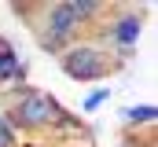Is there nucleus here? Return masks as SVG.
<instances>
[{
  "instance_id": "obj_1",
  "label": "nucleus",
  "mask_w": 158,
  "mask_h": 147,
  "mask_svg": "<svg viewBox=\"0 0 158 147\" xmlns=\"http://www.w3.org/2000/svg\"><path fill=\"white\" fill-rule=\"evenodd\" d=\"M63 70L74 81H99L107 74V59L96 48H74V52L63 55Z\"/></svg>"
},
{
  "instance_id": "obj_2",
  "label": "nucleus",
  "mask_w": 158,
  "mask_h": 147,
  "mask_svg": "<svg viewBox=\"0 0 158 147\" xmlns=\"http://www.w3.org/2000/svg\"><path fill=\"white\" fill-rule=\"evenodd\" d=\"M48 30H52V33H44V44H48V48H59L66 37L77 30V19H74L70 4H55V7L48 11Z\"/></svg>"
},
{
  "instance_id": "obj_3",
  "label": "nucleus",
  "mask_w": 158,
  "mask_h": 147,
  "mask_svg": "<svg viewBox=\"0 0 158 147\" xmlns=\"http://www.w3.org/2000/svg\"><path fill=\"white\" fill-rule=\"evenodd\" d=\"M15 118H19L22 125H44V121L55 118V103H52L48 96H40V92H30V96L19 103Z\"/></svg>"
},
{
  "instance_id": "obj_4",
  "label": "nucleus",
  "mask_w": 158,
  "mask_h": 147,
  "mask_svg": "<svg viewBox=\"0 0 158 147\" xmlns=\"http://www.w3.org/2000/svg\"><path fill=\"white\" fill-rule=\"evenodd\" d=\"M114 40H118L121 48H129V44H136V40H140V19H136V15H129V19H121L118 26H114Z\"/></svg>"
},
{
  "instance_id": "obj_5",
  "label": "nucleus",
  "mask_w": 158,
  "mask_h": 147,
  "mask_svg": "<svg viewBox=\"0 0 158 147\" xmlns=\"http://www.w3.org/2000/svg\"><path fill=\"white\" fill-rule=\"evenodd\" d=\"M19 70V59H15V52H11V44L0 37V81H7L11 74Z\"/></svg>"
},
{
  "instance_id": "obj_6",
  "label": "nucleus",
  "mask_w": 158,
  "mask_h": 147,
  "mask_svg": "<svg viewBox=\"0 0 158 147\" xmlns=\"http://www.w3.org/2000/svg\"><path fill=\"white\" fill-rule=\"evenodd\" d=\"M121 118L132 121V125H151V121L158 118V110L155 107H129V110H121Z\"/></svg>"
},
{
  "instance_id": "obj_7",
  "label": "nucleus",
  "mask_w": 158,
  "mask_h": 147,
  "mask_svg": "<svg viewBox=\"0 0 158 147\" xmlns=\"http://www.w3.org/2000/svg\"><path fill=\"white\" fill-rule=\"evenodd\" d=\"M96 7H99V4H92V0H74V4H70V11H74V19H88V15H96Z\"/></svg>"
},
{
  "instance_id": "obj_8",
  "label": "nucleus",
  "mask_w": 158,
  "mask_h": 147,
  "mask_svg": "<svg viewBox=\"0 0 158 147\" xmlns=\"http://www.w3.org/2000/svg\"><path fill=\"white\" fill-rule=\"evenodd\" d=\"M107 96H110V88H99V92H92V96L85 99V110H96L99 103H103V99H107Z\"/></svg>"
},
{
  "instance_id": "obj_9",
  "label": "nucleus",
  "mask_w": 158,
  "mask_h": 147,
  "mask_svg": "<svg viewBox=\"0 0 158 147\" xmlns=\"http://www.w3.org/2000/svg\"><path fill=\"white\" fill-rule=\"evenodd\" d=\"M11 144H15V132H11V125L0 118V147H11Z\"/></svg>"
}]
</instances>
